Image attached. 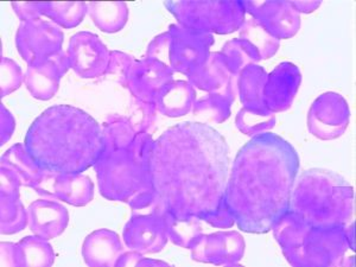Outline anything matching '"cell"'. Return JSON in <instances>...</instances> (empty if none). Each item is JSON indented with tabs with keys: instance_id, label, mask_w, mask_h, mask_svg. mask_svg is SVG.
I'll list each match as a JSON object with an SVG mask.
<instances>
[{
	"instance_id": "cell-35",
	"label": "cell",
	"mask_w": 356,
	"mask_h": 267,
	"mask_svg": "<svg viewBox=\"0 0 356 267\" xmlns=\"http://www.w3.org/2000/svg\"><path fill=\"white\" fill-rule=\"evenodd\" d=\"M24 82L21 65L8 57H1L0 62V97L16 92Z\"/></svg>"
},
{
	"instance_id": "cell-21",
	"label": "cell",
	"mask_w": 356,
	"mask_h": 267,
	"mask_svg": "<svg viewBox=\"0 0 356 267\" xmlns=\"http://www.w3.org/2000/svg\"><path fill=\"white\" fill-rule=\"evenodd\" d=\"M124 252L120 236L106 228L90 233L82 245V257L90 267H115Z\"/></svg>"
},
{
	"instance_id": "cell-9",
	"label": "cell",
	"mask_w": 356,
	"mask_h": 267,
	"mask_svg": "<svg viewBox=\"0 0 356 267\" xmlns=\"http://www.w3.org/2000/svg\"><path fill=\"white\" fill-rule=\"evenodd\" d=\"M168 31L171 35L170 67L175 73L188 76L206 63L214 44V35L179 24L170 25Z\"/></svg>"
},
{
	"instance_id": "cell-40",
	"label": "cell",
	"mask_w": 356,
	"mask_h": 267,
	"mask_svg": "<svg viewBox=\"0 0 356 267\" xmlns=\"http://www.w3.org/2000/svg\"><path fill=\"white\" fill-rule=\"evenodd\" d=\"M13 10L21 22L35 21L43 18L41 15V3L36 1H13Z\"/></svg>"
},
{
	"instance_id": "cell-27",
	"label": "cell",
	"mask_w": 356,
	"mask_h": 267,
	"mask_svg": "<svg viewBox=\"0 0 356 267\" xmlns=\"http://www.w3.org/2000/svg\"><path fill=\"white\" fill-rule=\"evenodd\" d=\"M88 13L85 1H48L41 3L42 17H47L62 29L76 28Z\"/></svg>"
},
{
	"instance_id": "cell-20",
	"label": "cell",
	"mask_w": 356,
	"mask_h": 267,
	"mask_svg": "<svg viewBox=\"0 0 356 267\" xmlns=\"http://www.w3.org/2000/svg\"><path fill=\"white\" fill-rule=\"evenodd\" d=\"M188 82L194 88L208 94L226 93L229 89L238 88L222 54L211 53L206 63L188 75Z\"/></svg>"
},
{
	"instance_id": "cell-4",
	"label": "cell",
	"mask_w": 356,
	"mask_h": 267,
	"mask_svg": "<svg viewBox=\"0 0 356 267\" xmlns=\"http://www.w3.org/2000/svg\"><path fill=\"white\" fill-rule=\"evenodd\" d=\"M154 143L150 134H137L129 149L113 150L105 146L93 166L102 196L127 203L132 213L151 211L157 199L150 171Z\"/></svg>"
},
{
	"instance_id": "cell-1",
	"label": "cell",
	"mask_w": 356,
	"mask_h": 267,
	"mask_svg": "<svg viewBox=\"0 0 356 267\" xmlns=\"http://www.w3.org/2000/svg\"><path fill=\"white\" fill-rule=\"evenodd\" d=\"M151 178L163 209L176 219L206 220L227 207L229 147L206 122L172 126L154 140Z\"/></svg>"
},
{
	"instance_id": "cell-26",
	"label": "cell",
	"mask_w": 356,
	"mask_h": 267,
	"mask_svg": "<svg viewBox=\"0 0 356 267\" xmlns=\"http://www.w3.org/2000/svg\"><path fill=\"white\" fill-rule=\"evenodd\" d=\"M238 97V88L229 89L226 93L207 94L196 99L193 113L195 117L213 124H222L231 117L232 105Z\"/></svg>"
},
{
	"instance_id": "cell-33",
	"label": "cell",
	"mask_w": 356,
	"mask_h": 267,
	"mask_svg": "<svg viewBox=\"0 0 356 267\" xmlns=\"http://www.w3.org/2000/svg\"><path fill=\"white\" fill-rule=\"evenodd\" d=\"M102 134L106 147L113 150L129 149L134 144V138L137 136L130 119L118 115H113L106 120L102 126Z\"/></svg>"
},
{
	"instance_id": "cell-18",
	"label": "cell",
	"mask_w": 356,
	"mask_h": 267,
	"mask_svg": "<svg viewBox=\"0 0 356 267\" xmlns=\"http://www.w3.org/2000/svg\"><path fill=\"white\" fill-rule=\"evenodd\" d=\"M302 73L292 62H282L267 76L264 99L272 113L288 111L302 85Z\"/></svg>"
},
{
	"instance_id": "cell-34",
	"label": "cell",
	"mask_w": 356,
	"mask_h": 267,
	"mask_svg": "<svg viewBox=\"0 0 356 267\" xmlns=\"http://www.w3.org/2000/svg\"><path fill=\"white\" fill-rule=\"evenodd\" d=\"M235 126L245 136L257 137L273 130L275 126V114L270 111L260 112L243 107L235 117Z\"/></svg>"
},
{
	"instance_id": "cell-10",
	"label": "cell",
	"mask_w": 356,
	"mask_h": 267,
	"mask_svg": "<svg viewBox=\"0 0 356 267\" xmlns=\"http://www.w3.org/2000/svg\"><path fill=\"white\" fill-rule=\"evenodd\" d=\"M350 110L341 94L327 92L312 102L308 113V130L321 140L340 138L348 129Z\"/></svg>"
},
{
	"instance_id": "cell-2",
	"label": "cell",
	"mask_w": 356,
	"mask_h": 267,
	"mask_svg": "<svg viewBox=\"0 0 356 267\" xmlns=\"http://www.w3.org/2000/svg\"><path fill=\"white\" fill-rule=\"evenodd\" d=\"M300 171L292 144L266 132L240 149L227 179L225 202L239 229L264 234L286 214Z\"/></svg>"
},
{
	"instance_id": "cell-23",
	"label": "cell",
	"mask_w": 356,
	"mask_h": 267,
	"mask_svg": "<svg viewBox=\"0 0 356 267\" xmlns=\"http://www.w3.org/2000/svg\"><path fill=\"white\" fill-rule=\"evenodd\" d=\"M267 76L266 70L259 65H248L238 75V97L243 107L260 112L268 111L264 99Z\"/></svg>"
},
{
	"instance_id": "cell-31",
	"label": "cell",
	"mask_w": 356,
	"mask_h": 267,
	"mask_svg": "<svg viewBox=\"0 0 356 267\" xmlns=\"http://www.w3.org/2000/svg\"><path fill=\"white\" fill-rule=\"evenodd\" d=\"M28 227V211L19 196L0 195V233L13 235Z\"/></svg>"
},
{
	"instance_id": "cell-25",
	"label": "cell",
	"mask_w": 356,
	"mask_h": 267,
	"mask_svg": "<svg viewBox=\"0 0 356 267\" xmlns=\"http://www.w3.org/2000/svg\"><path fill=\"white\" fill-rule=\"evenodd\" d=\"M0 166H5L15 171L22 179V184L31 188L36 184L43 175L33 156L30 154L25 144H15L1 154Z\"/></svg>"
},
{
	"instance_id": "cell-19",
	"label": "cell",
	"mask_w": 356,
	"mask_h": 267,
	"mask_svg": "<svg viewBox=\"0 0 356 267\" xmlns=\"http://www.w3.org/2000/svg\"><path fill=\"white\" fill-rule=\"evenodd\" d=\"M26 211L29 229L43 239H55L68 227V209L57 201L37 200L26 208Z\"/></svg>"
},
{
	"instance_id": "cell-15",
	"label": "cell",
	"mask_w": 356,
	"mask_h": 267,
	"mask_svg": "<svg viewBox=\"0 0 356 267\" xmlns=\"http://www.w3.org/2000/svg\"><path fill=\"white\" fill-rule=\"evenodd\" d=\"M246 243L239 232H216L203 234L191 248L194 261L216 266H234L245 255Z\"/></svg>"
},
{
	"instance_id": "cell-3",
	"label": "cell",
	"mask_w": 356,
	"mask_h": 267,
	"mask_svg": "<svg viewBox=\"0 0 356 267\" xmlns=\"http://www.w3.org/2000/svg\"><path fill=\"white\" fill-rule=\"evenodd\" d=\"M25 146L43 170L82 174L105 150L102 126L88 113L70 105H56L35 119Z\"/></svg>"
},
{
	"instance_id": "cell-11",
	"label": "cell",
	"mask_w": 356,
	"mask_h": 267,
	"mask_svg": "<svg viewBox=\"0 0 356 267\" xmlns=\"http://www.w3.org/2000/svg\"><path fill=\"white\" fill-rule=\"evenodd\" d=\"M164 214L157 208L150 213H132L122 232L126 247L144 255L163 251L169 241Z\"/></svg>"
},
{
	"instance_id": "cell-22",
	"label": "cell",
	"mask_w": 356,
	"mask_h": 267,
	"mask_svg": "<svg viewBox=\"0 0 356 267\" xmlns=\"http://www.w3.org/2000/svg\"><path fill=\"white\" fill-rule=\"evenodd\" d=\"M196 90L188 81H172L157 94L154 105L158 113L168 118H181L193 111Z\"/></svg>"
},
{
	"instance_id": "cell-42",
	"label": "cell",
	"mask_w": 356,
	"mask_h": 267,
	"mask_svg": "<svg viewBox=\"0 0 356 267\" xmlns=\"http://www.w3.org/2000/svg\"><path fill=\"white\" fill-rule=\"evenodd\" d=\"M1 266L19 267V255L17 243H1Z\"/></svg>"
},
{
	"instance_id": "cell-12",
	"label": "cell",
	"mask_w": 356,
	"mask_h": 267,
	"mask_svg": "<svg viewBox=\"0 0 356 267\" xmlns=\"http://www.w3.org/2000/svg\"><path fill=\"white\" fill-rule=\"evenodd\" d=\"M33 189L43 199L63 201L74 207L87 206L94 197L93 181L83 174L43 170L42 177Z\"/></svg>"
},
{
	"instance_id": "cell-45",
	"label": "cell",
	"mask_w": 356,
	"mask_h": 267,
	"mask_svg": "<svg viewBox=\"0 0 356 267\" xmlns=\"http://www.w3.org/2000/svg\"><path fill=\"white\" fill-rule=\"evenodd\" d=\"M157 266H170L169 263L162 261V260L150 259V258H143L137 267H157Z\"/></svg>"
},
{
	"instance_id": "cell-5",
	"label": "cell",
	"mask_w": 356,
	"mask_h": 267,
	"mask_svg": "<svg viewBox=\"0 0 356 267\" xmlns=\"http://www.w3.org/2000/svg\"><path fill=\"white\" fill-rule=\"evenodd\" d=\"M289 211L312 226L343 228L354 221V189L332 171H304L296 177Z\"/></svg>"
},
{
	"instance_id": "cell-13",
	"label": "cell",
	"mask_w": 356,
	"mask_h": 267,
	"mask_svg": "<svg viewBox=\"0 0 356 267\" xmlns=\"http://www.w3.org/2000/svg\"><path fill=\"white\" fill-rule=\"evenodd\" d=\"M70 69L82 79L105 76L110 63L111 51L100 37L88 31L74 35L69 41Z\"/></svg>"
},
{
	"instance_id": "cell-41",
	"label": "cell",
	"mask_w": 356,
	"mask_h": 267,
	"mask_svg": "<svg viewBox=\"0 0 356 267\" xmlns=\"http://www.w3.org/2000/svg\"><path fill=\"white\" fill-rule=\"evenodd\" d=\"M16 130V120L10 111L6 110L4 105L0 106V145L11 139L13 132Z\"/></svg>"
},
{
	"instance_id": "cell-38",
	"label": "cell",
	"mask_w": 356,
	"mask_h": 267,
	"mask_svg": "<svg viewBox=\"0 0 356 267\" xmlns=\"http://www.w3.org/2000/svg\"><path fill=\"white\" fill-rule=\"evenodd\" d=\"M171 35L169 31L154 37L146 50V57L170 67Z\"/></svg>"
},
{
	"instance_id": "cell-24",
	"label": "cell",
	"mask_w": 356,
	"mask_h": 267,
	"mask_svg": "<svg viewBox=\"0 0 356 267\" xmlns=\"http://www.w3.org/2000/svg\"><path fill=\"white\" fill-rule=\"evenodd\" d=\"M87 8L90 19L104 33H119L129 21L130 10L124 1H90Z\"/></svg>"
},
{
	"instance_id": "cell-16",
	"label": "cell",
	"mask_w": 356,
	"mask_h": 267,
	"mask_svg": "<svg viewBox=\"0 0 356 267\" xmlns=\"http://www.w3.org/2000/svg\"><path fill=\"white\" fill-rule=\"evenodd\" d=\"M175 70L162 62L142 58L134 62L127 76V89L134 99L154 104L157 94L174 81Z\"/></svg>"
},
{
	"instance_id": "cell-8",
	"label": "cell",
	"mask_w": 356,
	"mask_h": 267,
	"mask_svg": "<svg viewBox=\"0 0 356 267\" xmlns=\"http://www.w3.org/2000/svg\"><path fill=\"white\" fill-rule=\"evenodd\" d=\"M63 41L65 33L62 28L44 18L21 22L17 29V50L28 65L61 51Z\"/></svg>"
},
{
	"instance_id": "cell-44",
	"label": "cell",
	"mask_w": 356,
	"mask_h": 267,
	"mask_svg": "<svg viewBox=\"0 0 356 267\" xmlns=\"http://www.w3.org/2000/svg\"><path fill=\"white\" fill-rule=\"evenodd\" d=\"M144 258V254L136 251L124 252L120 258L118 259L115 267H134L138 266L139 261Z\"/></svg>"
},
{
	"instance_id": "cell-37",
	"label": "cell",
	"mask_w": 356,
	"mask_h": 267,
	"mask_svg": "<svg viewBox=\"0 0 356 267\" xmlns=\"http://www.w3.org/2000/svg\"><path fill=\"white\" fill-rule=\"evenodd\" d=\"M134 56L122 51H111L110 63L105 76L110 77L122 87L127 88V76L132 65H134Z\"/></svg>"
},
{
	"instance_id": "cell-17",
	"label": "cell",
	"mask_w": 356,
	"mask_h": 267,
	"mask_svg": "<svg viewBox=\"0 0 356 267\" xmlns=\"http://www.w3.org/2000/svg\"><path fill=\"white\" fill-rule=\"evenodd\" d=\"M69 69L68 54L61 50L43 61L28 65L24 75L25 86L35 99L48 102L55 97L60 87V80Z\"/></svg>"
},
{
	"instance_id": "cell-30",
	"label": "cell",
	"mask_w": 356,
	"mask_h": 267,
	"mask_svg": "<svg viewBox=\"0 0 356 267\" xmlns=\"http://www.w3.org/2000/svg\"><path fill=\"white\" fill-rule=\"evenodd\" d=\"M220 53L225 56L228 69L235 77L248 65H258L261 61L258 50L250 42L240 38L227 42Z\"/></svg>"
},
{
	"instance_id": "cell-43",
	"label": "cell",
	"mask_w": 356,
	"mask_h": 267,
	"mask_svg": "<svg viewBox=\"0 0 356 267\" xmlns=\"http://www.w3.org/2000/svg\"><path fill=\"white\" fill-rule=\"evenodd\" d=\"M290 4L300 15V13H314L320 8L322 1L321 0H292Z\"/></svg>"
},
{
	"instance_id": "cell-6",
	"label": "cell",
	"mask_w": 356,
	"mask_h": 267,
	"mask_svg": "<svg viewBox=\"0 0 356 267\" xmlns=\"http://www.w3.org/2000/svg\"><path fill=\"white\" fill-rule=\"evenodd\" d=\"M284 257L296 267L349 265L350 250L343 228H321L288 211L272 227Z\"/></svg>"
},
{
	"instance_id": "cell-14",
	"label": "cell",
	"mask_w": 356,
	"mask_h": 267,
	"mask_svg": "<svg viewBox=\"0 0 356 267\" xmlns=\"http://www.w3.org/2000/svg\"><path fill=\"white\" fill-rule=\"evenodd\" d=\"M246 13L277 40H289L300 31L302 19L290 1H243Z\"/></svg>"
},
{
	"instance_id": "cell-7",
	"label": "cell",
	"mask_w": 356,
	"mask_h": 267,
	"mask_svg": "<svg viewBox=\"0 0 356 267\" xmlns=\"http://www.w3.org/2000/svg\"><path fill=\"white\" fill-rule=\"evenodd\" d=\"M169 13L183 28L216 35H229L239 31L246 21L243 1H204L181 0L164 1Z\"/></svg>"
},
{
	"instance_id": "cell-29",
	"label": "cell",
	"mask_w": 356,
	"mask_h": 267,
	"mask_svg": "<svg viewBox=\"0 0 356 267\" xmlns=\"http://www.w3.org/2000/svg\"><path fill=\"white\" fill-rule=\"evenodd\" d=\"M37 235L25 236L17 243L19 255V267H48L55 263L53 247Z\"/></svg>"
},
{
	"instance_id": "cell-28",
	"label": "cell",
	"mask_w": 356,
	"mask_h": 267,
	"mask_svg": "<svg viewBox=\"0 0 356 267\" xmlns=\"http://www.w3.org/2000/svg\"><path fill=\"white\" fill-rule=\"evenodd\" d=\"M164 216L168 238L176 246L191 250L202 236V220L197 216H191L188 219H176L169 211H165Z\"/></svg>"
},
{
	"instance_id": "cell-32",
	"label": "cell",
	"mask_w": 356,
	"mask_h": 267,
	"mask_svg": "<svg viewBox=\"0 0 356 267\" xmlns=\"http://www.w3.org/2000/svg\"><path fill=\"white\" fill-rule=\"evenodd\" d=\"M240 40L250 42L259 53L261 61L275 56L280 47V40L271 36L266 30L253 19L248 18L239 29Z\"/></svg>"
},
{
	"instance_id": "cell-36",
	"label": "cell",
	"mask_w": 356,
	"mask_h": 267,
	"mask_svg": "<svg viewBox=\"0 0 356 267\" xmlns=\"http://www.w3.org/2000/svg\"><path fill=\"white\" fill-rule=\"evenodd\" d=\"M157 114L154 104L140 102L136 99L131 106V115L129 118L136 134H149L151 127L156 122Z\"/></svg>"
},
{
	"instance_id": "cell-39",
	"label": "cell",
	"mask_w": 356,
	"mask_h": 267,
	"mask_svg": "<svg viewBox=\"0 0 356 267\" xmlns=\"http://www.w3.org/2000/svg\"><path fill=\"white\" fill-rule=\"evenodd\" d=\"M22 179L15 171L0 166V195L3 196H19Z\"/></svg>"
}]
</instances>
